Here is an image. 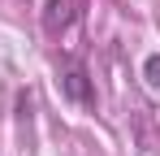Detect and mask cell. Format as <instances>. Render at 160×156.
<instances>
[{
  "instance_id": "1",
  "label": "cell",
  "mask_w": 160,
  "mask_h": 156,
  "mask_svg": "<svg viewBox=\"0 0 160 156\" xmlns=\"http://www.w3.org/2000/svg\"><path fill=\"white\" fill-rule=\"evenodd\" d=\"M61 87H65V96L74 104H95V91H91V82H87V74H82L78 65H69L61 74Z\"/></svg>"
},
{
  "instance_id": "3",
  "label": "cell",
  "mask_w": 160,
  "mask_h": 156,
  "mask_svg": "<svg viewBox=\"0 0 160 156\" xmlns=\"http://www.w3.org/2000/svg\"><path fill=\"white\" fill-rule=\"evenodd\" d=\"M143 74H147V82H152V87L160 91V52H156V56H147V61H143Z\"/></svg>"
},
{
  "instance_id": "2",
  "label": "cell",
  "mask_w": 160,
  "mask_h": 156,
  "mask_svg": "<svg viewBox=\"0 0 160 156\" xmlns=\"http://www.w3.org/2000/svg\"><path fill=\"white\" fill-rule=\"evenodd\" d=\"M69 4H74V0H52V4H48V18H43L48 30H56V18H61V22L69 18Z\"/></svg>"
}]
</instances>
